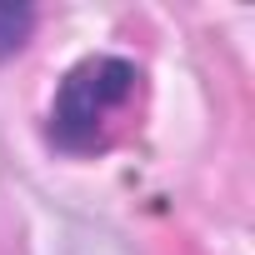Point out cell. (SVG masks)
<instances>
[{"label": "cell", "instance_id": "obj_1", "mask_svg": "<svg viewBox=\"0 0 255 255\" xmlns=\"http://www.w3.org/2000/svg\"><path fill=\"white\" fill-rule=\"evenodd\" d=\"M140 65L125 55H85L80 65L65 70V80L55 85L50 115H45V135L55 150L65 155H90L105 150L120 125L130 120L135 100H140Z\"/></svg>", "mask_w": 255, "mask_h": 255}, {"label": "cell", "instance_id": "obj_2", "mask_svg": "<svg viewBox=\"0 0 255 255\" xmlns=\"http://www.w3.org/2000/svg\"><path fill=\"white\" fill-rule=\"evenodd\" d=\"M30 25H35V10L30 5H0V60L25 45Z\"/></svg>", "mask_w": 255, "mask_h": 255}]
</instances>
